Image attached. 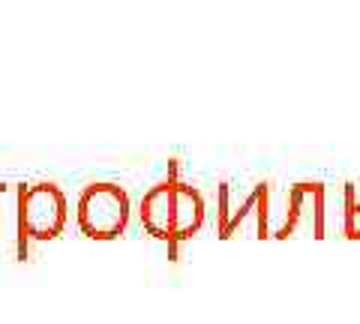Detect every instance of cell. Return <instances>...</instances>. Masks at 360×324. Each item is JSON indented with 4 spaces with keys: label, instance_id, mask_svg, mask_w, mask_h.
<instances>
[{
    "label": "cell",
    "instance_id": "6da1fadb",
    "mask_svg": "<svg viewBox=\"0 0 360 324\" xmlns=\"http://www.w3.org/2000/svg\"><path fill=\"white\" fill-rule=\"evenodd\" d=\"M127 219V198L115 186H94L82 198V222L94 238H108Z\"/></svg>",
    "mask_w": 360,
    "mask_h": 324
}]
</instances>
